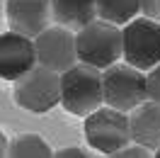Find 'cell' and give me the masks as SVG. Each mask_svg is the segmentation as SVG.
<instances>
[{"label":"cell","mask_w":160,"mask_h":158,"mask_svg":"<svg viewBox=\"0 0 160 158\" xmlns=\"http://www.w3.org/2000/svg\"><path fill=\"white\" fill-rule=\"evenodd\" d=\"M102 73L92 66L75 63L61 73V105L75 117H88L102 107Z\"/></svg>","instance_id":"obj_1"},{"label":"cell","mask_w":160,"mask_h":158,"mask_svg":"<svg viewBox=\"0 0 160 158\" xmlns=\"http://www.w3.org/2000/svg\"><path fill=\"white\" fill-rule=\"evenodd\" d=\"M75 51H78L80 63L92 66L97 71H107L109 66H114L119 56L124 54L121 49V29L117 24L95 20L88 27L75 34Z\"/></svg>","instance_id":"obj_2"},{"label":"cell","mask_w":160,"mask_h":158,"mask_svg":"<svg viewBox=\"0 0 160 158\" xmlns=\"http://www.w3.org/2000/svg\"><path fill=\"white\" fill-rule=\"evenodd\" d=\"M102 95L107 107L119 112H133L143 102H148V88L143 71L129 63H114L102 73Z\"/></svg>","instance_id":"obj_3"},{"label":"cell","mask_w":160,"mask_h":158,"mask_svg":"<svg viewBox=\"0 0 160 158\" xmlns=\"http://www.w3.org/2000/svg\"><path fill=\"white\" fill-rule=\"evenodd\" d=\"M85 139L100 153H117L131 144L129 114L112 107H100L85 117Z\"/></svg>","instance_id":"obj_4"},{"label":"cell","mask_w":160,"mask_h":158,"mask_svg":"<svg viewBox=\"0 0 160 158\" xmlns=\"http://www.w3.org/2000/svg\"><path fill=\"white\" fill-rule=\"evenodd\" d=\"M121 49L129 66L138 71L155 68L160 63V24L148 17L131 20L121 29Z\"/></svg>","instance_id":"obj_5"},{"label":"cell","mask_w":160,"mask_h":158,"mask_svg":"<svg viewBox=\"0 0 160 158\" xmlns=\"http://www.w3.org/2000/svg\"><path fill=\"white\" fill-rule=\"evenodd\" d=\"M15 102L34 114H44L61 102V76L49 68L34 66L15 80Z\"/></svg>","instance_id":"obj_6"},{"label":"cell","mask_w":160,"mask_h":158,"mask_svg":"<svg viewBox=\"0 0 160 158\" xmlns=\"http://www.w3.org/2000/svg\"><path fill=\"white\" fill-rule=\"evenodd\" d=\"M34 54L41 68H49L61 76L78 61L75 34L66 27H49L34 39Z\"/></svg>","instance_id":"obj_7"},{"label":"cell","mask_w":160,"mask_h":158,"mask_svg":"<svg viewBox=\"0 0 160 158\" xmlns=\"http://www.w3.org/2000/svg\"><path fill=\"white\" fill-rule=\"evenodd\" d=\"M34 66H37L34 41L15 32L0 34V78L20 80Z\"/></svg>","instance_id":"obj_8"},{"label":"cell","mask_w":160,"mask_h":158,"mask_svg":"<svg viewBox=\"0 0 160 158\" xmlns=\"http://www.w3.org/2000/svg\"><path fill=\"white\" fill-rule=\"evenodd\" d=\"M8 24L15 34L37 39L51 22V0H8Z\"/></svg>","instance_id":"obj_9"},{"label":"cell","mask_w":160,"mask_h":158,"mask_svg":"<svg viewBox=\"0 0 160 158\" xmlns=\"http://www.w3.org/2000/svg\"><path fill=\"white\" fill-rule=\"evenodd\" d=\"M131 124V141L146 151H158L160 148V105L155 102H143L129 114Z\"/></svg>","instance_id":"obj_10"},{"label":"cell","mask_w":160,"mask_h":158,"mask_svg":"<svg viewBox=\"0 0 160 158\" xmlns=\"http://www.w3.org/2000/svg\"><path fill=\"white\" fill-rule=\"evenodd\" d=\"M51 17L66 29H82L97 17L95 0H51Z\"/></svg>","instance_id":"obj_11"},{"label":"cell","mask_w":160,"mask_h":158,"mask_svg":"<svg viewBox=\"0 0 160 158\" xmlns=\"http://www.w3.org/2000/svg\"><path fill=\"white\" fill-rule=\"evenodd\" d=\"M95 8L102 22L126 24L141 10V0H95Z\"/></svg>","instance_id":"obj_12"},{"label":"cell","mask_w":160,"mask_h":158,"mask_svg":"<svg viewBox=\"0 0 160 158\" xmlns=\"http://www.w3.org/2000/svg\"><path fill=\"white\" fill-rule=\"evenodd\" d=\"M8 158H53V151L39 134H22L10 141Z\"/></svg>","instance_id":"obj_13"},{"label":"cell","mask_w":160,"mask_h":158,"mask_svg":"<svg viewBox=\"0 0 160 158\" xmlns=\"http://www.w3.org/2000/svg\"><path fill=\"white\" fill-rule=\"evenodd\" d=\"M146 88H148V100L155 102V105H160V63L155 68L148 71V76H146Z\"/></svg>","instance_id":"obj_14"},{"label":"cell","mask_w":160,"mask_h":158,"mask_svg":"<svg viewBox=\"0 0 160 158\" xmlns=\"http://www.w3.org/2000/svg\"><path fill=\"white\" fill-rule=\"evenodd\" d=\"M109 158H153V156L141 146H126V148H121V151H117V153H112Z\"/></svg>","instance_id":"obj_15"},{"label":"cell","mask_w":160,"mask_h":158,"mask_svg":"<svg viewBox=\"0 0 160 158\" xmlns=\"http://www.w3.org/2000/svg\"><path fill=\"white\" fill-rule=\"evenodd\" d=\"M141 10L148 20H160V0H141Z\"/></svg>","instance_id":"obj_16"},{"label":"cell","mask_w":160,"mask_h":158,"mask_svg":"<svg viewBox=\"0 0 160 158\" xmlns=\"http://www.w3.org/2000/svg\"><path fill=\"white\" fill-rule=\"evenodd\" d=\"M53 158H92V156L88 153V151L78 148V146H68V148L56 151V153H53Z\"/></svg>","instance_id":"obj_17"},{"label":"cell","mask_w":160,"mask_h":158,"mask_svg":"<svg viewBox=\"0 0 160 158\" xmlns=\"http://www.w3.org/2000/svg\"><path fill=\"white\" fill-rule=\"evenodd\" d=\"M8 146H10V141H8V136L0 131V158H8Z\"/></svg>","instance_id":"obj_18"},{"label":"cell","mask_w":160,"mask_h":158,"mask_svg":"<svg viewBox=\"0 0 160 158\" xmlns=\"http://www.w3.org/2000/svg\"><path fill=\"white\" fill-rule=\"evenodd\" d=\"M155 158H160V148H158V151H155Z\"/></svg>","instance_id":"obj_19"}]
</instances>
